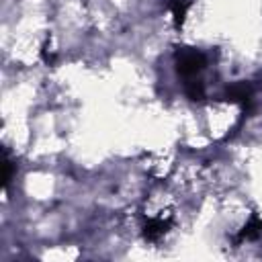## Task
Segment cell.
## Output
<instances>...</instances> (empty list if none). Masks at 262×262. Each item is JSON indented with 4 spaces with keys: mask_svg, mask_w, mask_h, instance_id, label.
I'll list each match as a JSON object with an SVG mask.
<instances>
[{
    "mask_svg": "<svg viewBox=\"0 0 262 262\" xmlns=\"http://www.w3.org/2000/svg\"><path fill=\"white\" fill-rule=\"evenodd\" d=\"M174 63H176L178 76L188 80V78H196V74L207 66V57L203 51H199L194 47H182L176 51Z\"/></svg>",
    "mask_w": 262,
    "mask_h": 262,
    "instance_id": "6da1fadb",
    "label": "cell"
},
{
    "mask_svg": "<svg viewBox=\"0 0 262 262\" xmlns=\"http://www.w3.org/2000/svg\"><path fill=\"white\" fill-rule=\"evenodd\" d=\"M225 96H227V100H231V102H239L244 108H250V106H252V88H250V84H246V82H235V84H231V86L225 90Z\"/></svg>",
    "mask_w": 262,
    "mask_h": 262,
    "instance_id": "7a4b0ae2",
    "label": "cell"
},
{
    "mask_svg": "<svg viewBox=\"0 0 262 262\" xmlns=\"http://www.w3.org/2000/svg\"><path fill=\"white\" fill-rule=\"evenodd\" d=\"M168 227H170V223L164 219H147L143 225V235H145V239L156 242L168 231Z\"/></svg>",
    "mask_w": 262,
    "mask_h": 262,
    "instance_id": "3957f363",
    "label": "cell"
},
{
    "mask_svg": "<svg viewBox=\"0 0 262 262\" xmlns=\"http://www.w3.org/2000/svg\"><path fill=\"white\" fill-rule=\"evenodd\" d=\"M262 235V219L260 217H252L237 233L235 242H250V239H258Z\"/></svg>",
    "mask_w": 262,
    "mask_h": 262,
    "instance_id": "277c9868",
    "label": "cell"
},
{
    "mask_svg": "<svg viewBox=\"0 0 262 262\" xmlns=\"http://www.w3.org/2000/svg\"><path fill=\"white\" fill-rule=\"evenodd\" d=\"M166 8L174 16V25L176 27H182V23L186 18V12L190 8V0H166Z\"/></svg>",
    "mask_w": 262,
    "mask_h": 262,
    "instance_id": "5b68a950",
    "label": "cell"
},
{
    "mask_svg": "<svg viewBox=\"0 0 262 262\" xmlns=\"http://www.w3.org/2000/svg\"><path fill=\"white\" fill-rule=\"evenodd\" d=\"M2 184H4V188L10 184V180H12V172H14V164H12V160L8 158V154H4V158H2Z\"/></svg>",
    "mask_w": 262,
    "mask_h": 262,
    "instance_id": "8992f818",
    "label": "cell"
}]
</instances>
